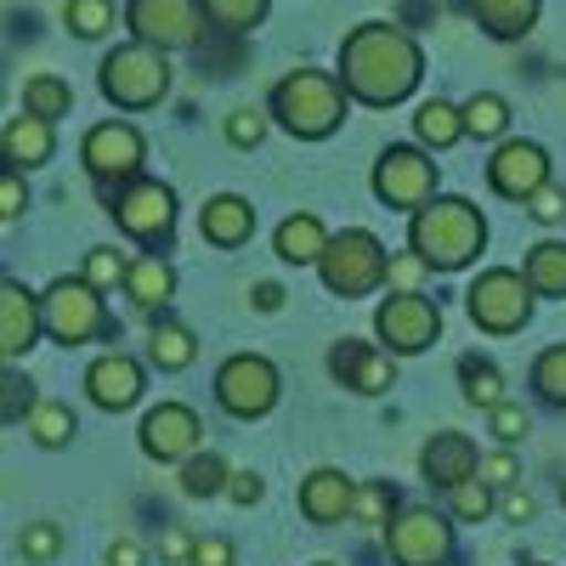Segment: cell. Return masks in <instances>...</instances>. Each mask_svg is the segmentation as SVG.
<instances>
[{
  "mask_svg": "<svg viewBox=\"0 0 566 566\" xmlns=\"http://www.w3.org/2000/svg\"><path fill=\"white\" fill-rule=\"evenodd\" d=\"M125 29L159 52H193L205 40V7L199 0H125Z\"/></svg>",
  "mask_w": 566,
  "mask_h": 566,
  "instance_id": "12",
  "label": "cell"
},
{
  "mask_svg": "<svg viewBox=\"0 0 566 566\" xmlns=\"http://www.w3.org/2000/svg\"><path fill=\"white\" fill-rule=\"evenodd\" d=\"M424 277H431V261H424L419 250H402V255H391V272H386V283H391V290H424Z\"/></svg>",
  "mask_w": 566,
  "mask_h": 566,
  "instance_id": "44",
  "label": "cell"
},
{
  "mask_svg": "<svg viewBox=\"0 0 566 566\" xmlns=\"http://www.w3.org/2000/svg\"><path fill=\"white\" fill-rule=\"evenodd\" d=\"M266 108H272V125H283L295 142H323V136H335L346 125L352 91L328 69H295V74H283L272 85Z\"/></svg>",
  "mask_w": 566,
  "mask_h": 566,
  "instance_id": "2",
  "label": "cell"
},
{
  "mask_svg": "<svg viewBox=\"0 0 566 566\" xmlns=\"http://www.w3.org/2000/svg\"><path fill=\"white\" fill-rule=\"evenodd\" d=\"M482 482H488V488H499V493L515 482V453H510V448H499V453H482Z\"/></svg>",
  "mask_w": 566,
  "mask_h": 566,
  "instance_id": "47",
  "label": "cell"
},
{
  "mask_svg": "<svg viewBox=\"0 0 566 566\" xmlns=\"http://www.w3.org/2000/svg\"><path fill=\"white\" fill-rule=\"evenodd\" d=\"M85 397L97 402L103 413H125L142 397V363L125 352H103L97 363L85 368Z\"/></svg>",
  "mask_w": 566,
  "mask_h": 566,
  "instance_id": "20",
  "label": "cell"
},
{
  "mask_svg": "<svg viewBox=\"0 0 566 566\" xmlns=\"http://www.w3.org/2000/svg\"><path fill=\"white\" fill-rule=\"evenodd\" d=\"M199 357V340H193V328L187 323H176V317H165V312H154V335H148V363L159 368V374H181L187 363Z\"/></svg>",
  "mask_w": 566,
  "mask_h": 566,
  "instance_id": "27",
  "label": "cell"
},
{
  "mask_svg": "<svg viewBox=\"0 0 566 566\" xmlns=\"http://www.w3.org/2000/svg\"><path fill=\"white\" fill-rule=\"evenodd\" d=\"M97 91L114 108H125V114H142V108L165 103V91H170V52H159V45H148V40L114 45V52L97 63Z\"/></svg>",
  "mask_w": 566,
  "mask_h": 566,
  "instance_id": "4",
  "label": "cell"
},
{
  "mask_svg": "<svg viewBox=\"0 0 566 566\" xmlns=\"http://www.w3.org/2000/svg\"><path fill=\"white\" fill-rule=\"evenodd\" d=\"M459 108H464V136L493 142V136H504V125H510V103L499 97V91H476V97L459 103Z\"/></svg>",
  "mask_w": 566,
  "mask_h": 566,
  "instance_id": "33",
  "label": "cell"
},
{
  "mask_svg": "<svg viewBox=\"0 0 566 566\" xmlns=\"http://www.w3.org/2000/svg\"><path fill=\"white\" fill-rule=\"evenodd\" d=\"M533 301H538V290L527 283V272H515V266H488L464 290V312L482 335H515V328H527Z\"/></svg>",
  "mask_w": 566,
  "mask_h": 566,
  "instance_id": "8",
  "label": "cell"
},
{
  "mask_svg": "<svg viewBox=\"0 0 566 566\" xmlns=\"http://www.w3.org/2000/svg\"><path fill=\"white\" fill-rule=\"evenodd\" d=\"M52 125H57V119H40V114L23 108V114L7 125V136H0V142H7V165H18V170H40L45 159L57 154Z\"/></svg>",
  "mask_w": 566,
  "mask_h": 566,
  "instance_id": "23",
  "label": "cell"
},
{
  "mask_svg": "<svg viewBox=\"0 0 566 566\" xmlns=\"http://www.w3.org/2000/svg\"><path fill=\"white\" fill-rule=\"evenodd\" d=\"M374 199H380L386 210H419L437 199V159L431 148H413V142H397V148H386L380 159H374Z\"/></svg>",
  "mask_w": 566,
  "mask_h": 566,
  "instance_id": "11",
  "label": "cell"
},
{
  "mask_svg": "<svg viewBox=\"0 0 566 566\" xmlns=\"http://www.w3.org/2000/svg\"><path fill=\"white\" fill-rule=\"evenodd\" d=\"M261 493H266V482L255 476V470H232V482H227V499L232 504L250 510V504H261Z\"/></svg>",
  "mask_w": 566,
  "mask_h": 566,
  "instance_id": "49",
  "label": "cell"
},
{
  "mask_svg": "<svg viewBox=\"0 0 566 566\" xmlns=\"http://www.w3.org/2000/svg\"><path fill=\"white\" fill-rule=\"evenodd\" d=\"M199 431H205V424H199V413L187 402H159V408L142 413L136 442H142V453L159 459V464H181V459L199 453Z\"/></svg>",
  "mask_w": 566,
  "mask_h": 566,
  "instance_id": "15",
  "label": "cell"
},
{
  "mask_svg": "<svg viewBox=\"0 0 566 566\" xmlns=\"http://www.w3.org/2000/svg\"><path fill=\"white\" fill-rule=\"evenodd\" d=\"M69 29L80 34V40H103L108 29H114V0H69Z\"/></svg>",
  "mask_w": 566,
  "mask_h": 566,
  "instance_id": "39",
  "label": "cell"
},
{
  "mask_svg": "<svg viewBox=\"0 0 566 566\" xmlns=\"http://www.w3.org/2000/svg\"><path fill=\"white\" fill-rule=\"evenodd\" d=\"M205 7V18L216 23V29H227V34H250L261 18H266V0H199Z\"/></svg>",
  "mask_w": 566,
  "mask_h": 566,
  "instance_id": "37",
  "label": "cell"
},
{
  "mask_svg": "<svg viewBox=\"0 0 566 566\" xmlns=\"http://www.w3.org/2000/svg\"><path fill=\"white\" fill-rule=\"evenodd\" d=\"M199 232L216 250H239V244H250V232H255V205L244 193H216L199 210Z\"/></svg>",
  "mask_w": 566,
  "mask_h": 566,
  "instance_id": "22",
  "label": "cell"
},
{
  "mask_svg": "<svg viewBox=\"0 0 566 566\" xmlns=\"http://www.w3.org/2000/svg\"><path fill=\"white\" fill-rule=\"evenodd\" d=\"M40 317H45V335L57 346H91V340L119 335L108 306H103V290L91 277H57L52 290L40 295Z\"/></svg>",
  "mask_w": 566,
  "mask_h": 566,
  "instance_id": "6",
  "label": "cell"
},
{
  "mask_svg": "<svg viewBox=\"0 0 566 566\" xmlns=\"http://www.w3.org/2000/svg\"><path fill=\"white\" fill-rule=\"evenodd\" d=\"M386 272H391L386 244L374 239V232H363V227L328 232V244H323V255H317V277H323V290H328V295H340V301L374 295V290L386 283Z\"/></svg>",
  "mask_w": 566,
  "mask_h": 566,
  "instance_id": "5",
  "label": "cell"
},
{
  "mask_svg": "<svg viewBox=\"0 0 566 566\" xmlns=\"http://www.w3.org/2000/svg\"><path fill=\"white\" fill-rule=\"evenodd\" d=\"M488 187L510 205H527L538 187H549V154L538 142H499L488 159Z\"/></svg>",
  "mask_w": 566,
  "mask_h": 566,
  "instance_id": "16",
  "label": "cell"
},
{
  "mask_svg": "<svg viewBox=\"0 0 566 566\" xmlns=\"http://www.w3.org/2000/svg\"><path fill=\"white\" fill-rule=\"evenodd\" d=\"M119 290H125L142 312H165L170 295H176V272H170V261H165L159 250H148V255H136V261H130V272H125Z\"/></svg>",
  "mask_w": 566,
  "mask_h": 566,
  "instance_id": "24",
  "label": "cell"
},
{
  "mask_svg": "<svg viewBox=\"0 0 566 566\" xmlns=\"http://www.w3.org/2000/svg\"><path fill=\"white\" fill-rule=\"evenodd\" d=\"M159 555H165V560H193V538H187L181 527H165V538H159Z\"/></svg>",
  "mask_w": 566,
  "mask_h": 566,
  "instance_id": "51",
  "label": "cell"
},
{
  "mask_svg": "<svg viewBox=\"0 0 566 566\" xmlns=\"http://www.w3.org/2000/svg\"><path fill=\"white\" fill-rule=\"evenodd\" d=\"M23 431L40 442V448H69L74 442V413H69V402H34V413L23 419Z\"/></svg>",
  "mask_w": 566,
  "mask_h": 566,
  "instance_id": "32",
  "label": "cell"
},
{
  "mask_svg": "<svg viewBox=\"0 0 566 566\" xmlns=\"http://www.w3.org/2000/svg\"><path fill=\"white\" fill-rule=\"evenodd\" d=\"M328 374L357 391V397H386L397 386V363L386 346H368V340H340L335 352H328Z\"/></svg>",
  "mask_w": 566,
  "mask_h": 566,
  "instance_id": "17",
  "label": "cell"
},
{
  "mask_svg": "<svg viewBox=\"0 0 566 566\" xmlns=\"http://www.w3.org/2000/svg\"><path fill=\"white\" fill-rule=\"evenodd\" d=\"M266 125H272V108H232L227 114V142L232 148H261Z\"/></svg>",
  "mask_w": 566,
  "mask_h": 566,
  "instance_id": "41",
  "label": "cell"
},
{
  "mask_svg": "<svg viewBox=\"0 0 566 566\" xmlns=\"http://www.w3.org/2000/svg\"><path fill=\"white\" fill-rule=\"evenodd\" d=\"M419 476L431 488H442V493H453L459 482L482 476V453H476V442H470L464 431H437L431 442H424V453H419Z\"/></svg>",
  "mask_w": 566,
  "mask_h": 566,
  "instance_id": "19",
  "label": "cell"
},
{
  "mask_svg": "<svg viewBox=\"0 0 566 566\" xmlns=\"http://www.w3.org/2000/svg\"><path fill=\"white\" fill-rule=\"evenodd\" d=\"M45 335V317H40V295L18 277H0V357L18 363L34 340Z\"/></svg>",
  "mask_w": 566,
  "mask_h": 566,
  "instance_id": "18",
  "label": "cell"
},
{
  "mask_svg": "<svg viewBox=\"0 0 566 566\" xmlns=\"http://www.w3.org/2000/svg\"><path fill=\"white\" fill-rule=\"evenodd\" d=\"M57 549H63V527H57V522H29V527L18 533V555L34 560V566L57 560Z\"/></svg>",
  "mask_w": 566,
  "mask_h": 566,
  "instance_id": "40",
  "label": "cell"
},
{
  "mask_svg": "<svg viewBox=\"0 0 566 566\" xmlns=\"http://www.w3.org/2000/svg\"><path fill=\"white\" fill-rule=\"evenodd\" d=\"M533 391L549 402V408H566V340L560 346H544L533 357Z\"/></svg>",
  "mask_w": 566,
  "mask_h": 566,
  "instance_id": "35",
  "label": "cell"
},
{
  "mask_svg": "<svg viewBox=\"0 0 566 566\" xmlns=\"http://www.w3.org/2000/svg\"><path fill=\"white\" fill-rule=\"evenodd\" d=\"M413 136H419V148H431V154L453 148V142L464 136V108H453V103H442V97L419 103V114H413Z\"/></svg>",
  "mask_w": 566,
  "mask_h": 566,
  "instance_id": "28",
  "label": "cell"
},
{
  "mask_svg": "<svg viewBox=\"0 0 566 566\" xmlns=\"http://www.w3.org/2000/svg\"><path fill=\"white\" fill-rule=\"evenodd\" d=\"M323 244H328V227H323L317 216H306V210H301V216H283L277 232H272L277 261H290V266H317Z\"/></svg>",
  "mask_w": 566,
  "mask_h": 566,
  "instance_id": "25",
  "label": "cell"
},
{
  "mask_svg": "<svg viewBox=\"0 0 566 566\" xmlns=\"http://www.w3.org/2000/svg\"><path fill=\"white\" fill-rule=\"evenodd\" d=\"M527 210H533V221L555 227V221H566V193H555V187H538V193L527 199Z\"/></svg>",
  "mask_w": 566,
  "mask_h": 566,
  "instance_id": "48",
  "label": "cell"
},
{
  "mask_svg": "<svg viewBox=\"0 0 566 566\" xmlns=\"http://www.w3.org/2000/svg\"><path fill=\"white\" fill-rule=\"evenodd\" d=\"M317 566H335V560H317Z\"/></svg>",
  "mask_w": 566,
  "mask_h": 566,
  "instance_id": "55",
  "label": "cell"
},
{
  "mask_svg": "<svg viewBox=\"0 0 566 566\" xmlns=\"http://www.w3.org/2000/svg\"><path fill=\"white\" fill-rule=\"evenodd\" d=\"M374 335L391 357H419L424 346L442 340V306L424 290H391L386 306L374 312Z\"/></svg>",
  "mask_w": 566,
  "mask_h": 566,
  "instance_id": "10",
  "label": "cell"
},
{
  "mask_svg": "<svg viewBox=\"0 0 566 566\" xmlns=\"http://www.w3.org/2000/svg\"><path fill=\"white\" fill-rule=\"evenodd\" d=\"M522 272H527V283H533L538 295H560V301H566V244H560V239L533 244Z\"/></svg>",
  "mask_w": 566,
  "mask_h": 566,
  "instance_id": "31",
  "label": "cell"
},
{
  "mask_svg": "<svg viewBox=\"0 0 566 566\" xmlns=\"http://www.w3.org/2000/svg\"><path fill=\"white\" fill-rule=\"evenodd\" d=\"M125 272H130V261H125L119 250H91V255H85V277L97 283L103 295L114 290V283H125Z\"/></svg>",
  "mask_w": 566,
  "mask_h": 566,
  "instance_id": "42",
  "label": "cell"
},
{
  "mask_svg": "<svg viewBox=\"0 0 566 566\" xmlns=\"http://www.w3.org/2000/svg\"><path fill=\"white\" fill-rule=\"evenodd\" d=\"M386 555L391 566H448L453 560V515L431 504H402L386 522Z\"/></svg>",
  "mask_w": 566,
  "mask_h": 566,
  "instance_id": "9",
  "label": "cell"
},
{
  "mask_svg": "<svg viewBox=\"0 0 566 566\" xmlns=\"http://www.w3.org/2000/svg\"><path fill=\"white\" fill-rule=\"evenodd\" d=\"M23 108L40 114V119H63V114L74 108V91H69V80H57V74H34V80L23 85Z\"/></svg>",
  "mask_w": 566,
  "mask_h": 566,
  "instance_id": "34",
  "label": "cell"
},
{
  "mask_svg": "<svg viewBox=\"0 0 566 566\" xmlns=\"http://www.w3.org/2000/svg\"><path fill=\"white\" fill-rule=\"evenodd\" d=\"M459 391H464V402L470 408H482V413H493L499 402H504V374L488 363V357H459Z\"/></svg>",
  "mask_w": 566,
  "mask_h": 566,
  "instance_id": "29",
  "label": "cell"
},
{
  "mask_svg": "<svg viewBox=\"0 0 566 566\" xmlns=\"http://www.w3.org/2000/svg\"><path fill=\"white\" fill-rule=\"evenodd\" d=\"M255 306L261 312H277L283 306V290H277V283H255Z\"/></svg>",
  "mask_w": 566,
  "mask_h": 566,
  "instance_id": "54",
  "label": "cell"
},
{
  "mask_svg": "<svg viewBox=\"0 0 566 566\" xmlns=\"http://www.w3.org/2000/svg\"><path fill=\"white\" fill-rule=\"evenodd\" d=\"M23 205H29V193H23V170L7 165V170H0V221H18Z\"/></svg>",
  "mask_w": 566,
  "mask_h": 566,
  "instance_id": "45",
  "label": "cell"
},
{
  "mask_svg": "<svg viewBox=\"0 0 566 566\" xmlns=\"http://www.w3.org/2000/svg\"><path fill=\"white\" fill-rule=\"evenodd\" d=\"M488 244V221L482 210L448 193V199H431V205H419L408 216V250H419L424 261H431V272H459L482 255Z\"/></svg>",
  "mask_w": 566,
  "mask_h": 566,
  "instance_id": "3",
  "label": "cell"
},
{
  "mask_svg": "<svg viewBox=\"0 0 566 566\" xmlns=\"http://www.w3.org/2000/svg\"><path fill=\"white\" fill-rule=\"evenodd\" d=\"M340 80L352 91V103L397 108V103L413 97L419 80H424V52L413 45V34H402L397 23H357L340 40Z\"/></svg>",
  "mask_w": 566,
  "mask_h": 566,
  "instance_id": "1",
  "label": "cell"
},
{
  "mask_svg": "<svg viewBox=\"0 0 566 566\" xmlns=\"http://www.w3.org/2000/svg\"><path fill=\"white\" fill-rule=\"evenodd\" d=\"M0 386H7V424H12L18 413H23V419L34 413V402H40V397L29 391V380H23V374H18V368H7V380H0Z\"/></svg>",
  "mask_w": 566,
  "mask_h": 566,
  "instance_id": "46",
  "label": "cell"
},
{
  "mask_svg": "<svg viewBox=\"0 0 566 566\" xmlns=\"http://www.w3.org/2000/svg\"><path fill=\"white\" fill-rule=\"evenodd\" d=\"M277 391H283L277 368L255 352H239V357H227L216 368V402L232 419H266L277 408Z\"/></svg>",
  "mask_w": 566,
  "mask_h": 566,
  "instance_id": "13",
  "label": "cell"
},
{
  "mask_svg": "<svg viewBox=\"0 0 566 566\" xmlns=\"http://www.w3.org/2000/svg\"><path fill=\"white\" fill-rule=\"evenodd\" d=\"M193 566H232V544L227 538H199L193 544Z\"/></svg>",
  "mask_w": 566,
  "mask_h": 566,
  "instance_id": "50",
  "label": "cell"
},
{
  "mask_svg": "<svg viewBox=\"0 0 566 566\" xmlns=\"http://www.w3.org/2000/svg\"><path fill=\"white\" fill-rule=\"evenodd\" d=\"M493 493H499V488H488L482 476H470V482H459V488L448 493V515H453V522H488V515L499 510Z\"/></svg>",
  "mask_w": 566,
  "mask_h": 566,
  "instance_id": "36",
  "label": "cell"
},
{
  "mask_svg": "<svg viewBox=\"0 0 566 566\" xmlns=\"http://www.w3.org/2000/svg\"><path fill=\"white\" fill-rule=\"evenodd\" d=\"M108 566H142V544H130V538H119V544L108 549Z\"/></svg>",
  "mask_w": 566,
  "mask_h": 566,
  "instance_id": "53",
  "label": "cell"
},
{
  "mask_svg": "<svg viewBox=\"0 0 566 566\" xmlns=\"http://www.w3.org/2000/svg\"><path fill=\"white\" fill-rule=\"evenodd\" d=\"M352 504H357V482L335 464H317L312 476L301 482V515L312 527H335V522H352Z\"/></svg>",
  "mask_w": 566,
  "mask_h": 566,
  "instance_id": "21",
  "label": "cell"
},
{
  "mask_svg": "<svg viewBox=\"0 0 566 566\" xmlns=\"http://www.w3.org/2000/svg\"><path fill=\"white\" fill-rule=\"evenodd\" d=\"M108 216L125 232L130 244L142 250H170V232H176V193L154 176H130L108 193Z\"/></svg>",
  "mask_w": 566,
  "mask_h": 566,
  "instance_id": "7",
  "label": "cell"
},
{
  "mask_svg": "<svg viewBox=\"0 0 566 566\" xmlns=\"http://www.w3.org/2000/svg\"><path fill=\"white\" fill-rule=\"evenodd\" d=\"M391 515H397V488H391V482H368V488H357L352 522H363V527H386Z\"/></svg>",
  "mask_w": 566,
  "mask_h": 566,
  "instance_id": "38",
  "label": "cell"
},
{
  "mask_svg": "<svg viewBox=\"0 0 566 566\" xmlns=\"http://www.w3.org/2000/svg\"><path fill=\"white\" fill-rule=\"evenodd\" d=\"M488 424H493V437H499V448H515V442H527V431H533V419L515 408V402H499L493 413H488Z\"/></svg>",
  "mask_w": 566,
  "mask_h": 566,
  "instance_id": "43",
  "label": "cell"
},
{
  "mask_svg": "<svg viewBox=\"0 0 566 566\" xmlns=\"http://www.w3.org/2000/svg\"><path fill=\"white\" fill-rule=\"evenodd\" d=\"M499 510L510 515V522H533V510H538V504H533L527 493H504V499H499Z\"/></svg>",
  "mask_w": 566,
  "mask_h": 566,
  "instance_id": "52",
  "label": "cell"
},
{
  "mask_svg": "<svg viewBox=\"0 0 566 566\" xmlns=\"http://www.w3.org/2000/svg\"><path fill=\"white\" fill-rule=\"evenodd\" d=\"M227 482H232V470H227L221 453L205 448V453H193V459H181V493H187V499H221Z\"/></svg>",
  "mask_w": 566,
  "mask_h": 566,
  "instance_id": "30",
  "label": "cell"
},
{
  "mask_svg": "<svg viewBox=\"0 0 566 566\" xmlns=\"http://www.w3.org/2000/svg\"><path fill=\"white\" fill-rule=\"evenodd\" d=\"M470 18L493 40H527L538 23V0H470Z\"/></svg>",
  "mask_w": 566,
  "mask_h": 566,
  "instance_id": "26",
  "label": "cell"
},
{
  "mask_svg": "<svg viewBox=\"0 0 566 566\" xmlns=\"http://www.w3.org/2000/svg\"><path fill=\"white\" fill-rule=\"evenodd\" d=\"M80 159H85V176L103 181V187H119L130 176H142V159H148V142L130 119H103L91 125L85 142H80Z\"/></svg>",
  "mask_w": 566,
  "mask_h": 566,
  "instance_id": "14",
  "label": "cell"
}]
</instances>
